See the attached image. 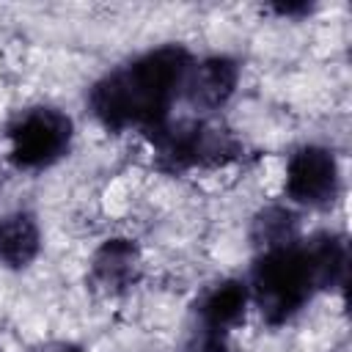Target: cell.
Segmentation results:
<instances>
[{
    "label": "cell",
    "mask_w": 352,
    "mask_h": 352,
    "mask_svg": "<svg viewBox=\"0 0 352 352\" xmlns=\"http://www.w3.org/2000/svg\"><path fill=\"white\" fill-rule=\"evenodd\" d=\"M154 154L168 170H192V168H220L234 162L242 154V143L223 126L204 118L165 121L148 132Z\"/></svg>",
    "instance_id": "obj_3"
},
{
    "label": "cell",
    "mask_w": 352,
    "mask_h": 352,
    "mask_svg": "<svg viewBox=\"0 0 352 352\" xmlns=\"http://www.w3.org/2000/svg\"><path fill=\"white\" fill-rule=\"evenodd\" d=\"M250 305V289L248 280L228 278L214 283L198 302V327L217 330L231 336V330L245 319V311Z\"/></svg>",
    "instance_id": "obj_8"
},
{
    "label": "cell",
    "mask_w": 352,
    "mask_h": 352,
    "mask_svg": "<svg viewBox=\"0 0 352 352\" xmlns=\"http://www.w3.org/2000/svg\"><path fill=\"white\" fill-rule=\"evenodd\" d=\"M140 272H143V256L138 242L129 236L104 239L88 261V280L96 292L104 294H121L132 289L140 280Z\"/></svg>",
    "instance_id": "obj_6"
},
{
    "label": "cell",
    "mask_w": 352,
    "mask_h": 352,
    "mask_svg": "<svg viewBox=\"0 0 352 352\" xmlns=\"http://www.w3.org/2000/svg\"><path fill=\"white\" fill-rule=\"evenodd\" d=\"M184 352H231L228 349V336L217 333V330H206L198 327L190 338V344L184 346Z\"/></svg>",
    "instance_id": "obj_11"
},
{
    "label": "cell",
    "mask_w": 352,
    "mask_h": 352,
    "mask_svg": "<svg viewBox=\"0 0 352 352\" xmlns=\"http://www.w3.org/2000/svg\"><path fill=\"white\" fill-rule=\"evenodd\" d=\"M270 11H275L278 16H286V19H297V16H305L314 11L311 3H275Z\"/></svg>",
    "instance_id": "obj_12"
},
{
    "label": "cell",
    "mask_w": 352,
    "mask_h": 352,
    "mask_svg": "<svg viewBox=\"0 0 352 352\" xmlns=\"http://www.w3.org/2000/svg\"><path fill=\"white\" fill-rule=\"evenodd\" d=\"M286 195L311 209L330 206L341 190V170L336 154L324 146H302L286 162Z\"/></svg>",
    "instance_id": "obj_5"
},
{
    "label": "cell",
    "mask_w": 352,
    "mask_h": 352,
    "mask_svg": "<svg viewBox=\"0 0 352 352\" xmlns=\"http://www.w3.org/2000/svg\"><path fill=\"white\" fill-rule=\"evenodd\" d=\"M346 242L338 234H314L261 250L250 270V302L272 327L289 322L316 292L346 283Z\"/></svg>",
    "instance_id": "obj_1"
},
{
    "label": "cell",
    "mask_w": 352,
    "mask_h": 352,
    "mask_svg": "<svg viewBox=\"0 0 352 352\" xmlns=\"http://www.w3.org/2000/svg\"><path fill=\"white\" fill-rule=\"evenodd\" d=\"M253 242L261 250L286 245L297 239V217L294 212H289L286 206H267L253 217V228H250Z\"/></svg>",
    "instance_id": "obj_10"
},
{
    "label": "cell",
    "mask_w": 352,
    "mask_h": 352,
    "mask_svg": "<svg viewBox=\"0 0 352 352\" xmlns=\"http://www.w3.org/2000/svg\"><path fill=\"white\" fill-rule=\"evenodd\" d=\"M192 66V55L182 44H162L140 58L107 72L88 96L99 124L113 132H154L170 118L173 102Z\"/></svg>",
    "instance_id": "obj_2"
},
{
    "label": "cell",
    "mask_w": 352,
    "mask_h": 352,
    "mask_svg": "<svg viewBox=\"0 0 352 352\" xmlns=\"http://www.w3.org/2000/svg\"><path fill=\"white\" fill-rule=\"evenodd\" d=\"M41 250V231L33 214L11 212L0 217V264L8 270H25Z\"/></svg>",
    "instance_id": "obj_9"
},
{
    "label": "cell",
    "mask_w": 352,
    "mask_h": 352,
    "mask_svg": "<svg viewBox=\"0 0 352 352\" xmlns=\"http://www.w3.org/2000/svg\"><path fill=\"white\" fill-rule=\"evenodd\" d=\"M239 82V63L228 55H212L204 60H192L187 80L182 85V96L195 110H220Z\"/></svg>",
    "instance_id": "obj_7"
},
{
    "label": "cell",
    "mask_w": 352,
    "mask_h": 352,
    "mask_svg": "<svg viewBox=\"0 0 352 352\" xmlns=\"http://www.w3.org/2000/svg\"><path fill=\"white\" fill-rule=\"evenodd\" d=\"M36 352H85V349L77 344H69V341H50L44 346H38Z\"/></svg>",
    "instance_id": "obj_13"
},
{
    "label": "cell",
    "mask_w": 352,
    "mask_h": 352,
    "mask_svg": "<svg viewBox=\"0 0 352 352\" xmlns=\"http://www.w3.org/2000/svg\"><path fill=\"white\" fill-rule=\"evenodd\" d=\"M74 124L58 107H28L8 124V160L19 170H41L66 157Z\"/></svg>",
    "instance_id": "obj_4"
}]
</instances>
